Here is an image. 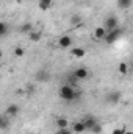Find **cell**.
<instances>
[{
    "mask_svg": "<svg viewBox=\"0 0 133 134\" xmlns=\"http://www.w3.org/2000/svg\"><path fill=\"white\" fill-rule=\"evenodd\" d=\"M58 95H60L61 100L72 101L78 97V92H75V87H72V86H69V84H63V86L58 89Z\"/></svg>",
    "mask_w": 133,
    "mask_h": 134,
    "instance_id": "cell-1",
    "label": "cell"
},
{
    "mask_svg": "<svg viewBox=\"0 0 133 134\" xmlns=\"http://www.w3.org/2000/svg\"><path fill=\"white\" fill-rule=\"evenodd\" d=\"M103 28H105L108 33H110V31L117 30V28H119V20H117V17H116V16H108V17L105 19Z\"/></svg>",
    "mask_w": 133,
    "mask_h": 134,
    "instance_id": "cell-2",
    "label": "cell"
},
{
    "mask_svg": "<svg viewBox=\"0 0 133 134\" xmlns=\"http://www.w3.org/2000/svg\"><path fill=\"white\" fill-rule=\"evenodd\" d=\"M122 98V94L119 92V91H110L108 94H106V97H105V100L106 103H110V104H113V106H116L119 101Z\"/></svg>",
    "mask_w": 133,
    "mask_h": 134,
    "instance_id": "cell-3",
    "label": "cell"
},
{
    "mask_svg": "<svg viewBox=\"0 0 133 134\" xmlns=\"http://www.w3.org/2000/svg\"><path fill=\"white\" fill-rule=\"evenodd\" d=\"M34 78H36L38 83H47V81L50 80V72L45 70V69H39V70L36 72Z\"/></svg>",
    "mask_w": 133,
    "mask_h": 134,
    "instance_id": "cell-4",
    "label": "cell"
},
{
    "mask_svg": "<svg viewBox=\"0 0 133 134\" xmlns=\"http://www.w3.org/2000/svg\"><path fill=\"white\" fill-rule=\"evenodd\" d=\"M119 36H121V30L117 28V30H114V31H110V33H106L105 36V44H108V45H111V44H114L117 39H119Z\"/></svg>",
    "mask_w": 133,
    "mask_h": 134,
    "instance_id": "cell-5",
    "label": "cell"
},
{
    "mask_svg": "<svg viewBox=\"0 0 133 134\" xmlns=\"http://www.w3.org/2000/svg\"><path fill=\"white\" fill-rule=\"evenodd\" d=\"M74 75H75V78H77L78 81H81V80H86V78L89 76V72H88L86 67H78V69L74 70Z\"/></svg>",
    "mask_w": 133,
    "mask_h": 134,
    "instance_id": "cell-6",
    "label": "cell"
},
{
    "mask_svg": "<svg viewBox=\"0 0 133 134\" xmlns=\"http://www.w3.org/2000/svg\"><path fill=\"white\" fill-rule=\"evenodd\" d=\"M17 114H19V106H17V104H9V106L6 108V111H5V115L9 117V119L17 117Z\"/></svg>",
    "mask_w": 133,
    "mask_h": 134,
    "instance_id": "cell-7",
    "label": "cell"
},
{
    "mask_svg": "<svg viewBox=\"0 0 133 134\" xmlns=\"http://www.w3.org/2000/svg\"><path fill=\"white\" fill-rule=\"evenodd\" d=\"M83 122H85V126H86V131H91L93 128H94V125L97 123V120L93 117V115H85V119H83Z\"/></svg>",
    "mask_w": 133,
    "mask_h": 134,
    "instance_id": "cell-8",
    "label": "cell"
},
{
    "mask_svg": "<svg viewBox=\"0 0 133 134\" xmlns=\"http://www.w3.org/2000/svg\"><path fill=\"white\" fill-rule=\"evenodd\" d=\"M58 45H60L61 48L70 47V45H72V37H70V36H61V37L58 39Z\"/></svg>",
    "mask_w": 133,
    "mask_h": 134,
    "instance_id": "cell-9",
    "label": "cell"
},
{
    "mask_svg": "<svg viewBox=\"0 0 133 134\" xmlns=\"http://www.w3.org/2000/svg\"><path fill=\"white\" fill-rule=\"evenodd\" d=\"M72 131L75 134H81L86 131V126H85V122L81 120V122H75L74 125H72Z\"/></svg>",
    "mask_w": 133,
    "mask_h": 134,
    "instance_id": "cell-10",
    "label": "cell"
},
{
    "mask_svg": "<svg viewBox=\"0 0 133 134\" xmlns=\"http://www.w3.org/2000/svg\"><path fill=\"white\" fill-rule=\"evenodd\" d=\"M53 5V0H38V6L41 11H47L50 9V6Z\"/></svg>",
    "mask_w": 133,
    "mask_h": 134,
    "instance_id": "cell-11",
    "label": "cell"
},
{
    "mask_svg": "<svg viewBox=\"0 0 133 134\" xmlns=\"http://www.w3.org/2000/svg\"><path fill=\"white\" fill-rule=\"evenodd\" d=\"M106 33H108V31H106L103 27H97V28H94V37H96V39H99V41H100V39H105Z\"/></svg>",
    "mask_w": 133,
    "mask_h": 134,
    "instance_id": "cell-12",
    "label": "cell"
},
{
    "mask_svg": "<svg viewBox=\"0 0 133 134\" xmlns=\"http://www.w3.org/2000/svg\"><path fill=\"white\" fill-rule=\"evenodd\" d=\"M133 5V0H117V8L121 9H129Z\"/></svg>",
    "mask_w": 133,
    "mask_h": 134,
    "instance_id": "cell-13",
    "label": "cell"
},
{
    "mask_svg": "<svg viewBox=\"0 0 133 134\" xmlns=\"http://www.w3.org/2000/svg\"><path fill=\"white\" fill-rule=\"evenodd\" d=\"M28 37H30V41H32V42H39V41H41V37H42V33H41V31H38V30H33L32 33L28 34Z\"/></svg>",
    "mask_w": 133,
    "mask_h": 134,
    "instance_id": "cell-14",
    "label": "cell"
},
{
    "mask_svg": "<svg viewBox=\"0 0 133 134\" xmlns=\"http://www.w3.org/2000/svg\"><path fill=\"white\" fill-rule=\"evenodd\" d=\"M72 55H74L75 58H83V56L86 55V50L81 48V47H75V48H72Z\"/></svg>",
    "mask_w": 133,
    "mask_h": 134,
    "instance_id": "cell-15",
    "label": "cell"
},
{
    "mask_svg": "<svg viewBox=\"0 0 133 134\" xmlns=\"http://www.w3.org/2000/svg\"><path fill=\"white\" fill-rule=\"evenodd\" d=\"M57 126H58V130L67 128V126H69V122H67L66 117H58V119H57Z\"/></svg>",
    "mask_w": 133,
    "mask_h": 134,
    "instance_id": "cell-16",
    "label": "cell"
},
{
    "mask_svg": "<svg viewBox=\"0 0 133 134\" xmlns=\"http://www.w3.org/2000/svg\"><path fill=\"white\" fill-rule=\"evenodd\" d=\"M33 31V25L30 24V22H27V24H24L22 27H21V33H27V34H30Z\"/></svg>",
    "mask_w": 133,
    "mask_h": 134,
    "instance_id": "cell-17",
    "label": "cell"
},
{
    "mask_svg": "<svg viewBox=\"0 0 133 134\" xmlns=\"http://www.w3.org/2000/svg\"><path fill=\"white\" fill-rule=\"evenodd\" d=\"M13 55H14L16 58H22V56L25 55V50H24L22 47H16V48L13 50Z\"/></svg>",
    "mask_w": 133,
    "mask_h": 134,
    "instance_id": "cell-18",
    "label": "cell"
},
{
    "mask_svg": "<svg viewBox=\"0 0 133 134\" xmlns=\"http://www.w3.org/2000/svg\"><path fill=\"white\" fill-rule=\"evenodd\" d=\"M77 83H78V80L75 78V75H74V73L67 76V84H69V86H72V87H75V86H77Z\"/></svg>",
    "mask_w": 133,
    "mask_h": 134,
    "instance_id": "cell-19",
    "label": "cell"
},
{
    "mask_svg": "<svg viewBox=\"0 0 133 134\" xmlns=\"http://www.w3.org/2000/svg\"><path fill=\"white\" fill-rule=\"evenodd\" d=\"M8 33V25H6V22H0V36L3 37V36H6Z\"/></svg>",
    "mask_w": 133,
    "mask_h": 134,
    "instance_id": "cell-20",
    "label": "cell"
},
{
    "mask_svg": "<svg viewBox=\"0 0 133 134\" xmlns=\"http://www.w3.org/2000/svg\"><path fill=\"white\" fill-rule=\"evenodd\" d=\"M129 72V66L125 64V63H121L119 64V73H122V75H125Z\"/></svg>",
    "mask_w": 133,
    "mask_h": 134,
    "instance_id": "cell-21",
    "label": "cell"
},
{
    "mask_svg": "<svg viewBox=\"0 0 133 134\" xmlns=\"http://www.w3.org/2000/svg\"><path fill=\"white\" fill-rule=\"evenodd\" d=\"M91 133H93V134H100V133H102V125H100L99 122L94 125V128L91 130Z\"/></svg>",
    "mask_w": 133,
    "mask_h": 134,
    "instance_id": "cell-22",
    "label": "cell"
},
{
    "mask_svg": "<svg viewBox=\"0 0 133 134\" xmlns=\"http://www.w3.org/2000/svg\"><path fill=\"white\" fill-rule=\"evenodd\" d=\"M8 119H9V117H6V115H3V117H2V122H0L2 130H6V128H8Z\"/></svg>",
    "mask_w": 133,
    "mask_h": 134,
    "instance_id": "cell-23",
    "label": "cell"
},
{
    "mask_svg": "<svg viewBox=\"0 0 133 134\" xmlns=\"http://www.w3.org/2000/svg\"><path fill=\"white\" fill-rule=\"evenodd\" d=\"M55 134H74V131H70V130H67V128H63V130H58Z\"/></svg>",
    "mask_w": 133,
    "mask_h": 134,
    "instance_id": "cell-24",
    "label": "cell"
},
{
    "mask_svg": "<svg viewBox=\"0 0 133 134\" xmlns=\"http://www.w3.org/2000/svg\"><path fill=\"white\" fill-rule=\"evenodd\" d=\"M125 131H127L125 128H116V130H113V133L111 134H124Z\"/></svg>",
    "mask_w": 133,
    "mask_h": 134,
    "instance_id": "cell-25",
    "label": "cell"
},
{
    "mask_svg": "<svg viewBox=\"0 0 133 134\" xmlns=\"http://www.w3.org/2000/svg\"><path fill=\"white\" fill-rule=\"evenodd\" d=\"M70 22H72V25H75V24H78V22H80V17H78V16H72Z\"/></svg>",
    "mask_w": 133,
    "mask_h": 134,
    "instance_id": "cell-26",
    "label": "cell"
},
{
    "mask_svg": "<svg viewBox=\"0 0 133 134\" xmlns=\"http://www.w3.org/2000/svg\"><path fill=\"white\" fill-rule=\"evenodd\" d=\"M124 134H133V131H125Z\"/></svg>",
    "mask_w": 133,
    "mask_h": 134,
    "instance_id": "cell-27",
    "label": "cell"
},
{
    "mask_svg": "<svg viewBox=\"0 0 133 134\" xmlns=\"http://www.w3.org/2000/svg\"><path fill=\"white\" fill-rule=\"evenodd\" d=\"M16 2H17V3H21V2H22V0H16Z\"/></svg>",
    "mask_w": 133,
    "mask_h": 134,
    "instance_id": "cell-28",
    "label": "cell"
},
{
    "mask_svg": "<svg viewBox=\"0 0 133 134\" xmlns=\"http://www.w3.org/2000/svg\"><path fill=\"white\" fill-rule=\"evenodd\" d=\"M30 134H33V133H30Z\"/></svg>",
    "mask_w": 133,
    "mask_h": 134,
    "instance_id": "cell-29",
    "label": "cell"
},
{
    "mask_svg": "<svg viewBox=\"0 0 133 134\" xmlns=\"http://www.w3.org/2000/svg\"><path fill=\"white\" fill-rule=\"evenodd\" d=\"M132 67H133V66H132Z\"/></svg>",
    "mask_w": 133,
    "mask_h": 134,
    "instance_id": "cell-30",
    "label": "cell"
}]
</instances>
